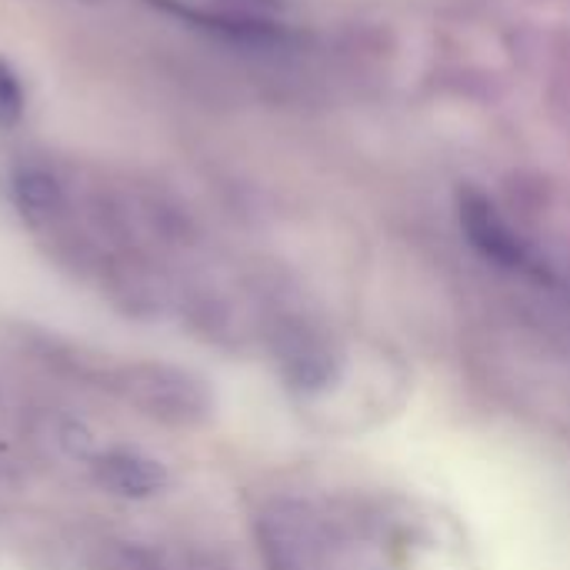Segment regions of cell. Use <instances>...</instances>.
I'll return each instance as SVG.
<instances>
[{
    "label": "cell",
    "mask_w": 570,
    "mask_h": 570,
    "mask_svg": "<svg viewBox=\"0 0 570 570\" xmlns=\"http://www.w3.org/2000/svg\"><path fill=\"white\" fill-rule=\"evenodd\" d=\"M90 471H94L97 488H104L107 494L124 498V501L157 498L170 481L167 468L160 461L140 454V451H130V448H114V451L94 454Z\"/></svg>",
    "instance_id": "obj_2"
},
{
    "label": "cell",
    "mask_w": 570,
    "mask_h": 570,
    "mask_svg": "<svg viewBox=\"0 0 570 570\" xmlns=\"http://www.w3.org/2000/svg\"><path fill=\"white\" fill-rule=\"evenodd\" d=\"M10 190L17 210L30 224H50L63 210V184L47 167H20Z\"/></svg>",
    "instance_id": "obj_3"
},
{
    "label": "cell",
    "mask_w": 570,
    "mask_h": 570,
    "mask_svg": "<svg viewBox=\"0 0 570 570\" xmlns=\"http://www.w3.org/2000/svg\"><path fill=\"white\" fill-rule=\"evenodd\" d=\"M23 117V87L0 57V130H13Z\"/></svg>",
    "instance_id": "obj_4"
},
{
    "label": "cell",
    "mask_w": 570,
    "mask_h": 570,
    "mask_svg": "<svg viewBox=\"0 0 570 570\" xmlns=\"http://www.w3.org/2000/svg\"><path fill=\"white\" fill-rule=\"evenodd\" d=\"M107 387L127 407L160 424H190L207 414V394L200 381L170 364H120L107 374Z\"/></svg>",
    "instance_id": "obj_1"
}]
</instances>
